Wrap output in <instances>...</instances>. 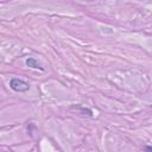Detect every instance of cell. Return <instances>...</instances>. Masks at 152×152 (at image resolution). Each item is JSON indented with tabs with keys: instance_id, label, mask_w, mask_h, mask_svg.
Masks as SVG:
<instances>
[{
	"instance_id": "6da1fadb",
	"label": "cell",
	"mask_w": 152,
	"mask_h": 152,
	"mask_svg": "<svg viewBox=\"0 0 152 152\" xmlns=\"http://www.w3.org/2000/svg\"><path fill=\"white\" fill-rule=\"evenodd\" d=\"M10 88L12 90L17 91V93H25V91H27L30 89V84L24 80L13 77L10 81Z\"/></svg>"
},
{
	"instance_id": "7a4b0ae2",
	"label": "cell",
	"mask_w": 152,
	"mask_h": 152,
	"mask_svg": "<svg viewBox=\"0 0 152 152\" xmlns=\"http://www.w3.org/2000/svg\"><path fill=\"white\" fill-rule=\"evenodd\" d=\"M26 65L27 66H30V68H33V69H39V70H44V68L42 66V64L36 59V58H33V57H28L27 59H26Z\"/></svg>"
},
{
	"instance_id": "3957f363",
	"label": "cell",
	"mask_w": 152,
	"mask_h": 152,
	"mask_svg": "<svg viewBox=\"0 0 152 152\" xmlns=\"http://www.w3.org/2000/svg\"><path fill=\"white\" fill-rule=\"evenodd\" d=\"M145 150H146V152H151V150H152V148H151L150 146H146V148H145Z\"/></svg>"
}]
</instances>
